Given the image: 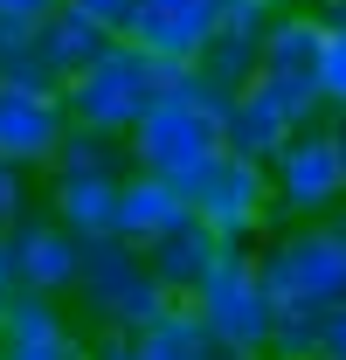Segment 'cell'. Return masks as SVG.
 Here are the masks:
<instances>
[{
	"mask_svg": "<svg viewBox=\"0 0 346 360\" xmlns=\"http://www.w3.org/2000/svg\"><path fill=\"white\" fill-rule=\"evenodd\" d=\"M277 319H326L346 305V208L326 222H291L257 250Z\"/></svg>",
	"mask_w": 346,
	"mask_h": 360,
	"instance_id": "cell-1",
	"label": "cell"
},
{
	"mask_svg": "<svg viewBox=\"0 0 346 360\" xmlns=\"http://www.w3.org/2000/svg\"><path fill=\"white\" fill-rule=\"evenodd\" d=\"M125 153H132V174H160V180H180L187 187L222 153V97L194 70H173L167 97L139 118V132L125 139Z\"/></svg>",
	"mask_w": 346,
	"mask_h": 360,
	"instance_id": "cell-2",
	"label": "cell"
},
{
	"mask_svg": "<svg viewBox=\"0 0 346 360\" xmlns=\"http://www.w3.org/2000/svg\"><path fill=\"white\" fill-rule=\"evenodd\" d=\"M167 84H173L167 63H153V56H146L139 42H125V35H111V42L97 49V63L77 70V77L63 84V104H70V118L90 125V132L132 139V132H139V118L167 97Z\"/></svg>",
	"mask_w": 346,
	"mask_h": 360,
	"instance_id": "cell-3",
	"label": "cell"
},
{
	"mask_svg": "<svg viewBox=\"0 0 346 360\" xmlns=\"http://www.w3.org/2000/svg\"><path fill=\"white\" fill-rule=\"evenodd\" d=\"M77 291H84L97 333H146L160 312L180 305L167 284L153 277L146 250L125 243V236H104V243H90V250H84V284H77Z\"/></svg>",
	"mask_w": 346,
	"mask_h": 360,
	"instance_id": "cell-4",
	"label": "cell"
},
{
	"mask_svg": "<svg viewBox=\"0 0 346 360\" xmlns=\"http://www.w3.org/2000/svg\"><path fill=\"white\" fill-rule=\"evenodd\" d=\"M187 305L208 319V333L222 340V354H270L277 305H270V284H263L257 250H236V243H229L215 257V270L194 284Z\"/></svg>",
	"mask_w": 346,
	"mask_h": 360,
	"instance_id": "cell-5",
	"label": "cell"
},
{
	"mask_svg": "<svg viewBox=\"0 0 346 360\" xmlns=\"http://www.w3.org/2000/svg\"><path fill=\"white\" fill-rule=\"evenodd\" d=\"M187 208H194V222L208 229L215 243L250 250L263 229H270V215H277L270 167H257V160H243V153H229V146H222L215 160L187 180Z\"/></svg>",
	"mask_w": 346,
	"mask_h": 360,
	"instance_id": "cell-6",
	"label": "cell"
},
{
	"mask_svg": "<svg viewBox=\"0 0 346 360\" xmlns=\"http://www.w3.org/2000/svg\"><path fill=\"white\" fill-rule=\"evenodd\" d=\"M326 28H333V21H326L319 7H277V14L263 21L257 77L298 111L305 125L326 118Z\"/></svg>",
	"mask_w": 346,
	"mask_h": 360,
	"instance_id": "cell-7",
	"label": "cell"
},
{
	"mask_svg": "<svg viewBox=\"0 0 346 360\" xmlns=\"http://www.w3.org/2000/svg\"><path fill=\"white\" fill-rule=\"evenodd\" d=\"M270 194H277V215L284 222H326L346 208V153L333 118L305 125L277 160H270Z\"/></svg>",
	"mask_w": 346,
	"mask_h": 360,
	"instance_id": "cell-8",
	"label": "cell"
},
{
	"mask_svg": "<svg viewBox=\"0 0 346 360\" xmlns=\"http://www.w3.org/2000/svg\"><path fill=\"white\" fill-rule=\"evenodd\" d=\"M70 104L63 90L42 84V77H0V167L14 174H35V167H56L63 139H70Z\"/></svg>",
	"mask_w": 346,
	"mask_h": 360,
	"instance_id": "cell-9",
	"label": "cell"
},
{
	"mask_svg": "<svg viewBox=\"0 0 346 360\" xmlns=\"http://www.w3.org/2000/svg\"><path fill=\"white\" fill-rule=\"evenodd\" d=\"M222 14H229L222 0H139L125 21V42H139L167 70H194L208 35L222 28Z\"/></svg>",
	"mask_w": 346,
	"mask_h": 360,
	"instance_id": "cell-10",
	"label": "cell"
},
{
	"mask_svg": "<svg viewBox=\"0 0 346 360\" xmlns=\"http://www.w3.org/2000/svg\"><path fill=\"white\" fill-rule=\"evenodd\" d=\"M84 236L56 222V215H28V222L7 236V257H14V284L21 291H42V298H63L84 284Z\"/></svg>",
	"mask_w": 346,
	"mask_h": 360,
	"instance_id": "cell-11",
	"label": "cell"
},
{
	"mask_svg": "<svg viewBox=\"0 0 346 360\" xmlns=\"http://www.w3.org/2000/svg\"><path fill=\"white\" fill-rule=\"evenodd\" d=\"M312 125H319V118H312ZM298 132H305V118L263 84V77H257V84H243L236 97H222V146L243 153V160H257V167H270Z\"/></svg>",
	"mask_w": 346,
	"mask_h": 360,
	"instance_id": "cell-12",
	"label": "cell"
},
{
	"mask_svg": "<svg viewBox=\"0 0 346 360\" xmlns=\"http://www.w3.org/2000/svg\"><path fill=\"white\" fill-rule=\"evenodd\" d=\"M0 360H90V340H77L56 298L14 291V305L0 319Z\"/></svg>",
	"mask_w": 346,
	"mask_h": 360,
	"instance_id": "cell-13",
	"label": "cell"
},
{
	"mask_svg": "<svg viewBox=\"0 0 346 360\" xmlns=\"http://www.w3.org/2000/svg\"><path fill=\"white\" fill-rule=\"evenodd\" d=\"M118 194L125 174H49V215L84 243H104L118 236Z\"/></svg>",
	"mask_w": 346,
	"mask_h": 360,
	"instance_id": "cell-14",
	"label": "cell"
},
{
	"mask_svg": "<svg viewBox=\"0 0 346 360\" xmlns=\"http://www.w3.org/2000/svg\"><path fill=\"white\" fill-rule=\"evenodd\" d=\"M194 222V208H187V187L180 180H160V174H125V194H118V236L139 243V250H153L160 236Z\"/></svg>",
	"mask_w": 346,
	"mask_h": 360,
	"instance_id": "cell-15",
	"label": "cell"
},
{
	"mask_svg": "<svg viewBox=\"0 0 346 360\" xmlns=\"http://www.w3.org/2000/svg\"><path fill=\"white\" fill-rule=\"evenodd\" d=\"M263 21L270 14H222V28L208 35L194 77L215 90V97H236L243 84H257V63H263Z\"/></svg>",
	"mask_w": 346,
	"mask_h": 360,
	"instance_id": "cell-16",
	"label": "cell"
},
{
	"mask_svg": "<svg viewBox=\"0 0 346 360\" xmlns=\"http://www.w3.org/2000/svg\"><path fill=\"white\" fill-rule=\"evenodd\" d=\"M104 42H111V35H104L90 14H77V7H56L42 28H35V70H42V84L63 90L77 70H90V63H97V49H104Z\"/></svg>",
	"mask_w": 346,
	"mask_h": 360,
	"instance_id": "cell-17",
	"label": "cell"
},
{
	"mask_svg": "<svg viewBox=\"0 0 346 360\" xmlns=\"http://www.w3.org/2000/svg\"><path fill=\"white\" fill-rule=\"evenodd\" d=\"M132 354H139V360H229L222 340L208 333V319L194 312L187 298H180L173 312H160L146 333H132Z\"/></svg>",
	"mask_w": 346,
	"mask_h": 360,
	"instance_id": "cell-18",
	"label": "cell"
},
{
	"mask_svg": "<svg viewBox=\"0 0 346 360\" xmlns=\"http://www.w3.org/2000/svg\"><path fill=\"white\" fill-rule=\"evenodd\" d=\"M222 250H229V243H215L201 222H187V229H173V236H160V243L146 250V264H153V277L167 284L173 298H194V284L215 270Z\"/></svg>",
	"mask_w": 346,
	"mask_h": 360,
	"instance_id": "cell-19",
	"label": "cell"
},
{
	"mask_svg": "<svg viewBox=\"0 0 346 360\" xmlns=\"http://www.w3.org/2000/svg\"><path fill=\"white\" fill-rule=\"evenodd\" d=\"M49 174H132V153H125V139H104V132H90V125H70V139H63V153H56Z\"/></svg>",
	"mask_w": 346,
	"mask_h": 360,
	"instance_id": "cell-20",
	"label": "cell"
},
{
	"mask_svg": "<svg viewBox=\"0 0 346 360\" xmlns=\"http://www.w3.org/2000/svg\"><path fill=\"white\" fill-rule=\"evenodd\" d=\"M0 77H42L35 70V28L28 21H0Z\"/></svg>",
	"mask_w": 346,
	"mask_h": 360,
	"instance_id": "cell-21",
	"label": "cell"
},
{
	"mask_svg": "<svg viewBox=\"0 0 346 360\" xmlns=\"http://www.w3.org/2000/svg\"><path fill=\"white\" fill-rule=\"evenodd\" d=\"M326 111L346 118V21L326 28Z\"/></svg>",
	"mask_w": 346,
	"mask_h": 360,
	"instance_id": "cell-22",
	"label": "cell"
},
{
	"mask_svg": "<svg viewBox=\"0 0 346 360\" xmlns=\"http://www.w3.org/2000/svg\"><path fill=\"white\" fill-rule=\"evenodd\" d=\"M21 222H28V187L14 167H0V236H14Z\"/></svg>",
	"mask_w": 346,
	"mask_h": 360,
	"instance_id": "cell-23",
	"label": "cell"
},
{
	"mask_svg": "<svg viewBox=\"0 0 346 360\" xmlns=\"http://www.w3.org/2000/svg\"><path fill=\"white\" fill-rule=\"evenodd\" d=\"M63 7H77V14H90L104 35H125V21H132V7L139 0H63Z\"/></svg>",
	"mask_w": 346,
	"mask_h": 360,
	"instance_id": "cell-24",
	"label": "cell"
},
{
	"mask_svg": "<svg viewBox=\"0 0 346 360\" xmlns=\"http://www.w3.org/2000/svg\"><path fill=\"white\" fill-rule=\"evenodd\" d=\"M319 360H346V305L326 312V333H319Z\"/></svg>",
	"mask_w": 346,
	"mask_h": 360,
	"instance_id": "cell-25",
	"label": "cell"
},
{
	"mask_svg": "<svg viewBox=\"0 0 346 360\" xmlns=\"http://www.w3.org/2000/svg\"><path fill=\"white\" fill-rule=\"evenodd\" d=\"M90 360H139L132 354V333H97L90 340Z\"/></svg>",
	"mask_w": 346,
	"mask_h": 360,
	"instance_id": "cell-26",
	"label": "cell"
},
{
	"mask_svg": "<svg viewBox=\"0 0 346 360\" xmlns=\"http://www.w3.org/2000/svg\"><path fill=\"white\" fill-rule=\"evenodd\" d=\"M14 291H21V284H14V257H7V236H0V319L14 305Z\"/></svg>",
	"mask_w": 346,
	"mask_h": 360,
	"instance_id": "cell-27",
	"label": "cell"
},
{
	"mask_svg": "<svg viewBox=\"0 0 346 360\" xmlns=\"http://www.w3.org/2000/svg\"><path fill=\"white\" fill-rule=\"evenodd\" d=\"M229 14H277V7H298V0H222Z\"/></svg>",
	"mask_w": 346,
	"mask_h": 360,
	"instance_id": "cell-28",
	"label": "cell"
},
{
	"mask_svg": "<svg viewBox=\"0 0 346 360\" xmlns=\"http://www.w3.org/2000/svg\"><path fill=\"white\" fill-rule=\"evenodd\" d=\"M312 7H319L326 21H346V0H312Z\"/></svg>",
	"mask_w": 346,
	"mask_h": 360,
	"instance_id": "cell-29",
	"label": "cell"
},
{
	"mask_svg": "<svg viewBox=\"0 0 346 360\" xmlns=\"http://www.w3.org/2000/svg\"><path fill=\"white\" fill-rule=\"evenodd\" d=\"M333 132H340V153H346V118H333Z\"/></svg>",
	"mask_w": 346,
	"mask_h": 360,
	"instance_id": "cell-30",
	"label": "cell"
},
{
	"mask_svg": "<svg viewBox=\"0 0 346 360\" xmlns=\"http://www.w3.org/2000/svg\"><path fill=\"white\" fill-rule=\"evenodd\" d=\"M229 360H277V354H229Z\"/></svg>",
	"mask_w": 346,
	"mask_h": 360,
	"instance_id": "cell-31",
	"label": "cell"
}]
</instances>
